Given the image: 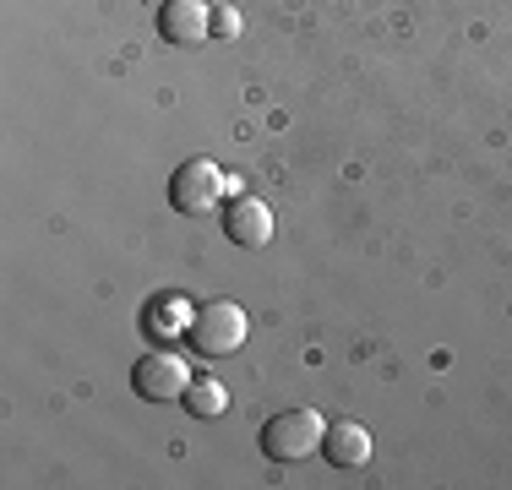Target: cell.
I'll list each match as a JSON object with an SVG mask.
<instances>
[{"label": "cell", "mask_w": 512, "mask_h": 490, "mask_svg": "<svg viewBox=\"0 0 512 490\" xmlns=\"http://www.w3.org/2000/svg\"><path fill=\"white\" fill-rule=\"evenodd\" d=\"M213 33H240V17L235 11H213Z\"/></svg>", "instance_id": "obj_9"}, {"label": "cell", "mask_w": 512, "mask_h": 490, "mask_svg": "<svg viewBox=\"0 0 512 490\" xmlns=\"http://www.w3.org/2000/svg\"><path fill=\"white\" fill-rule=\"evenodd\" d=\"M180 300H164V311H153V327H169V322H180V311H175Z\"/></svg>", "instance_id": "obj_10"}, {"label": "cell", "mask_w": 512, "mask_h": 490, "mask_svg": "<svg viewBox=\"0 0 512 490\" xmlns=\"http://www.w3.org/2000/svg\"><path fill=\"white\" fill-rule=\"evenodd\" d=\"M186 338L197 354H213V360H224V354H235L240 343L251 338V316L240 311L235 300H207L197 311L186 316Z\"/></svg>", "instance_id": "obj_1"}, {"label": "cell", "mask_w": 512, "mask_h": 490, "mask_svg": "<svg viewBox=\"0 0 512 490\" xmlns=\"http://www.w3.org/2000/svg\"><path fill=\"white\" fill-rule=\"evenodd\" d=\"M224 186H229V175L213 164V158H186V164L169 175V202H175V213L202 218V213L218 207V191Z\"/></svg>", "instance_id": "obj_3"}, {"label": "cell", "mask_w": 512, "mask_h": 490, "mask_svg": "<svg viewBox=\"0 0 512 490\" xmlns=\"http://www.w3.org/2000/svg\"><path fill=\"white\" fill-rule=\"evenodd\" d=\"M186 387H191V371H186V360H180L175 349H153V354H142V360L131 365V392L148 398V403L186 398Z\"/></svg>", "instance_id": "obj_4"}, {"label": "cell", "mask_w": 512, "mask_h": 490, "mask_svg": "<svg viewBox=\"0 0 512 490\" xmlns=\"http://www.w3.org/2000/svg\"><path fill=\"white\" fill-rule=\"evenodd\" d=\"M322 436H327V420L316 409H284L262 425V452L273 463H300L322 447Z\"/></svg>", "instance_id": "obj_2"}, {"label": "cell", "mask_w": 512, "mask_h": 490, "mask_svg": "<svg viewBox=\"0 0 512 490\" xmlns=\"http://www.w3.org/2000/svg\"><path fill=\"white\" fill-rule=\"evenodd\" d=\"M180 403H186V409L197 414V420H213V414H224V409H229V392L218 387V382H191Z\"/></svg>", "instance_id": "obj_8"}, {"label": "cell", "mask_w": 512, "mask_h": 490, "mask_svg": "<svg viewBox=\"0 0 512 490\" xmlns=\"http://www.w3.org/2000/svg\"><path fill=\"white\" fill-rule=\"evenodd\" d=\"M224 235L240 245V251H256V245L273 240V213H267V202H256V196H235V202L224 207Z\"/></svg>", "instance_id": "obj_6"}, {"label": "cell", "mask_w": 512, "mask_h": 490, "mask_svg": "<svg viewBox=\"0 0 512 490\" xmlns=\"http://www.w3.org/2000/svg\"><path fill=\"white\" fill-rule=\"evenodd\" d=\"M158 33H164V44H207V33H213V6L207 0H164V11H158Z\"/></svg>", "instance_id": "obj_5"}, {"label": "cell", "mask_w": 512, "mask_h": 490, "mask_svg": "<svg viewBox=\"0 0 512 490\" xmlns=\"http://www.w3.org/2000/svg\"><path fill=\"white\" fill-rule=\"evenodd\" d=\"M322 452L333 458V469H360V463H371V431L355 420H338V425H327Z\"/></svg>", "instance_id": "obj_7"}]
</instances>
